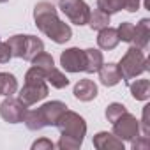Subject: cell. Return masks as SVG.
Instances as JSON below:
<instances>
[{
	"label": "cell",
	"instance_id": "obj_1",
	"mask_svg": "<svg viewBox=\"0 0 150 150\" xmlns=\"http://www.w3.org/2000/svg\"><path fill=\"white\" fill-rule=\"evenodd\" d=\"M34 21H35V27L57 44H64L72 37L71 27L58 18V13L51 2H44L42 0V2L35 4Z\"/></svg>",
	"mask_w": 150,
	"mask_h": 150
},
{
	"label": "cell",
	"instance_id": "obj_2",
	"mask_svg": "<svg viewBox=\"0 0 150 150\" xmlns=\"http://www.w3.org/2000/svg\"><path fill=\"white\" fill-rule=\"evenodd\" d=\"M48 92H50V88H48V83H46L44 71L39 69V67H35V65H32L27 71V74H25V85L20 90L18 99L28 108V106H32V104L46 99Z\"/></svg>",
	"mask_w": 150,
	"mask_h": 150
},
{
	"label": "cell",
	"instance_id": "obj_3",
	"mask_svg": "<svg viewBox=\"0 0 150 150\" xmlns=\"http://www.w3.org/2000/svg\"><path fill=\"white\" fill-rule=\"evenodd\" d=\"M118 65V71H120V76L124 81H129L139 74H143L145 71H148V60L146 57L143 55V50L136 48L131 44V48L125 51V55L120 58V62L117 64Z\"/></svg>",
	"mask_w": 150,
	"mask_h": 150
},
{
	"label": "cell",
	"instance_id": "obj_4",
	"mask_svg": "<svg viewBox=\"0 0 150 150\" xmlns=\"http://www.w3.org/2000/svg\"><path fill=\"white\" fill-rule=\"evenodd\" d=\"M55 127L60 131V136H69V138L80 139V141H83L85 134H87L85 118L81 115H78L76 111H71V110H65L62 113V117L58 118Z\"/></svg>",
	"mask_w": 150,
	"mask_h": 150
},
{
	"label": "cell",
	"instance_id": "obj_5",
	"mask_svg": "<svg viewBox=\"0 0 150 150\" xmlns=\"http://www.w3.org/2000/svg\"><path fill=\"white\" fill-rule=\"evenodd\" d=\"M58 9L65 14V18L71 23L78 27L87 25L90 16V7L87 6L85 0H58Z\"/></svg>",
	"mask_w": 150,
	"mask_h": 150
},
{
	"label": "cell",
	"instance_id": "obj_6",
	"mask_svg": "<svg viewBox=\"0 0 150 150\" xmlns=\"http://www.w3.org/2000/svg\"><path fill=\"white\" fill-rule=\"evenodd\" d=\"M111 124H113V134L122 141H132L134 138L139 136V120L129 111L120 115Z\"/></svg>",
	"mask_w": 150,
	"mask_h": 150
},
{
	"label": "cell",
	"instance_id": "obj_7",
	"mask_svg": "<svg viewBox=\"0 0 150 150\" xmlns=\"http://www.w3.org/2000/svg\"><path fill=\"white\" fill-rule=\"evenodd\" d=\"M27 113V106L20 99H13L11 96L6 97L0 104V117H2L7 124H20L23 122Z\"/></svg>",
	"mask_w": 150,
	"mask_h": 150
},
{
	"label": "cell",
	"instance_id": "obj_8",
	"mask_svg": "<svg viewBox=\"0 0 150 150\" xmlns=\"http://www.w3.org/2000/svg\"><path fill=\"white\" fill-rule=\"evenodd\" d=\"M65 110H67L65 103H62V101H50V103H44L35 111H37V115H39V118H41L44 127H53V125H57L58 118L62 117V113Z\"/></svg>",
	"mask_w": 150,
	"mask_h": 150
},
{
	"label": "cell",
	"instance_id": "obj_9",
	"mask_svg": "<svg viewBox=\"0 0 150 150\" xmlns=\"http://www.w3.org/2000/svg\"><path fill=\"white\" fill-rule=\"evenodd\" d=\"M60 65L67 72H81L85 69V53L80 48H67L60 55Z\"/></svg>",
	"mask_w": 150,
	"mask_h": 150
},
{
	"label": "cell",
	"instance_id": "obj_10",
	"mask_svg": "<svg viewBox=\"0 0 150 150\" xmlns=\"http://www.w3.org/2000/svg\"><path fill=\"white\" fill-rule=\"evenodd\" d=\"M92 141H94V146L97 150H124V141L108 131L97 132Z\"/></svg>",
	"mask_w": 150,
	"mask_h": 150
},
{
	"label": "cell",
	"instance_id": "obj_11",
	"mask_svg": "<svg viewBox=\"0 0 150 150\" xmlns=\"http://www.w3.org/2000/svg\"><path fill=\"white\" fill-rule=\"evenodd\" d=\"M99 80L104 87H115L122 81V76H120V71H118V65L113 64V62H108V64H103L99 67Z\"/></svg>",
	"mask_w": 150,
	"mask_h": 150
},
{
	"label": "cell",
	"instance_id": "obj_12",
	"mask_svg": "<svg viewBox=\"0 0 150 150\" xmlns=\"http://www.w3.org/2000/svg\"><path fill=\"white\" fill-rule=\"evenodd\" d=\"M72 94L78 101H83V103H88L92 99L97 97V85L92 81V80H80L72 88Z\"/></svg>",
	"mask_w": 150,
	"mask_h": 150
},
{
	"label": "cell",
	"instance_id": "obj_13",
	"mask_svg": "<svg viewBox=\"0 0 150 150\" xmlns=\"http://www.w3.org/2000/svg\"><path fill=\"white\" fill-rule=\"evenodd\" d=\"M148 41H150V20L143 18L134 27V37H132L131 44L136 46V48H139V50H145L148 46Z\"/></svg>",
	"mask_w": 150,
	"mask_h": 150
},
{
	"label": "cell",
	"instance_id": "obj_14",
	"mask_svg": "<svg viewBox=\"0 0 150 150\" xmlns=\"http://www.w3.org/2000/svg\"><path fill=\"white\" fill-rule=\"evenodd\" d=\"M120 39H118V32L117 28H111V27H106V28H101L99 34H97V44L101 50L104 51H110V50H115L118 46Z\"/></svg>",
	"mask_w": 150,
	"mask_h": 150
},
{
	"label": "cell",
	"instance_id": "obj_15",
	"mask_svg": "<svg viewBox=\"0 0 150 150\" xmlns=\"http://www.w3.org/2000/svg\"><path fill=\"white\" fill-rule=\"evenodd\" d=\"M85 53V72L92 74V72H97L99 67L104 64V58H103V53L96 48H88V50H83Z\"/></svg>",
	"mask_w": 150,
	"mask_h": 150
},
{
	"label": "cell",
	"instance_id": "obj_16",
	"mask_svg": "<svg viewBox=\"0 0 150 150\" xmlns=\"http://www.w3.org/2000/svg\"><path fill=\"white\" fill-rule=\"evenodd\" d=\"M41 51H44V42L35 37V35H25V50H23V60H32L35 55H39Z\"/></svg>",
	"mask_w": 150,
	"mask_h": 150
},
{
	"label": "cell",
	"instance_id": "obj_17",
	"mask_svg": "<svg viewBox=\"0 0 150 150\" xmlns=\"http://www.w3.org/2000/svg\"><path fill=\"white\" fill-rule=\"evenodd\" d=\"M18 90V80L11 72H0V96L9 97L16 94Z\"/></svg>",
	"mask_w": 150,
	"mask_h": 150
},
{
	"label": "cell",
	"instance_id": "obj_18",
	"mask_svg": "<svg viewBox=\"0 0 150 150\" xmlns=\"http://www.w3.org/2000/svg\"><path fill=\"white\" fill-rule=\"evenodd\" d=\"M129 90L136 101H146L150 97V81L148 80H136V81L129 83Z\"/></svg>",
	"mask_w": 150,
	"mask_h": 150
},
{
	"label": "cell",
	"instance_id": "obj_19",
	"mask_svg": "<svg viewBox=\"0 0 150 150\" xmlns=\"http://www.w3.org/2000/svg\"><path fill=\"white\" fill-rule=\"evenodd\" d=\"M87 25H88L92 30H97V32H99L101 28L110 27V14H106V13L101 11V9H96L94 13L90 11V16H88Z\"/></svg>",
	"mask_w": 150,
	"mask_h": 150
},
{
	"label": "cell",
	"instance_id": "obj_20",
	"mask_svg": "<svg viewBox=\"0 0 150 150\" xmlns=\"http://www.w3.org/2000/svg\"><path fill=\"white\" fill-rule=\"evenodd\" d=\"M44 74H46V81H48L53 88H65V87L69 85L67 76H65L62 71H58L55 65H53L51 69H48Z\"/></svg>",
	"mask_w": 150,
	"mask_h": 150
},
{
	"label": "cell",
	"instance_id": "obj_21",
	"mask_svg": "<svg viewBox=\"0 0 150 150\" xmlns=\"http://www.w3.org/2000/svg\"><path fill=\"white\" fill-rule=\"evenodd\" d=\"M97 9L104 11L106 14H115L125 9V0H97Z\"/></svg>",
	"mask_w": 150,
	"mask_h": 150
},
{
	"label": "cell",
	"instance_id": "obj_22",
	"mask_svg": "<svg viewBox=\"0 0 150 150\" xmlns=\"http://www.w3.org/2000/svg\"><path fill=\"white\" fill-rule=\"evenodd\" d=\"M11 50V55L16 57V58H21L23 57V50H25V35L18 34V35H13L9 37V41L6 42Z\"/></svg>",
	"mask_w": 150,
	"mask_h": 150
},
{
	"label": "cell",
	"instance_id": "obj_23",
	"mask_svg": "<svg viewBox=\"0 0 150 150\" xmlns=\"http://www.w3.org/2000/svg\"><path fill=\"white\" fill-rule=\"evenodd\" d=\"M30 62H32V65H35V67L42 69L44 72L55 65V62H53V57H51L50 53H46V51H41V53H39V55H35V57H34Z\"/></svg>",
	"mask_w": 150,
	"mask_h": 150
},
{
	"label": "cell",
	"instance_id": "obj_24",
	"mask_svg": "<svg viewBox=\"0 0 150 150\" xmlns=\"http://www.w3.org/2000/svg\"><path fill=\"white\" fill-rule=\"evenodd\" d=\"M127 111V108L124 106V104H120V103H111V104H108L106 106V111H104V115H106V120L108 122H115L120 115H124Z\"/></svg>",
	"mask_w": 150,
	"mask_h": 150
},
{
	"label": "cell",
	"instance_id": "obj_25",
	"mask_svg": "<svg viewBox=\"0 0 150 150\" xmlns=\"http://www.w3.org/2000/svg\"><path fill=\"white\" fill-rule=\"evenodd\" d=\"M117 32H118V39L120 41L129 42V44L132 42V37H134V25L132 23H129V21L120 23L118 28H117Z\"/></svg>",
	"mask_w": 150,
	"mask_h": 150
},
{
	"label": "cell",
	"instance_id": "obj_26",
	"mask_svg": "<svg viewBox=\"0 0 150 150\" xmlns=\"http://www.w3.org/2000/svg\"><path fill=\"white\" fill-rule=\"evenodd\" d=\"M81 145H83V141H80V139H74L69 136H60V139L55 146H58L60 150H78Z\"/></svg>",
	"mask_w": 150,
	"mask_h": 150
},
{
	"label": "cell",
	"instance_id": "obj_27",
	"mask_svg": "<svg viewBox=\"0 0 150 150\" xmlns=\"http://www.w3.org/2000/svg\"><path fill=\"white\" fill-rule=\"evenodd\" d=\"M148 111H150V104H146L143 108V118H141V136H150V122H148Z\"/></svg>",
	"mask_w": 150,
	"mask_h": 150
},
{
	"label": "cell",
	"instance_id": "obj_28",
	"mask_svg": "<svg viewBox=\"0 0 150 150\" xmlns=\"http://www.w3.org/2000/svg\"><path fill=\"white\" fill-rule=\"evenodd\" d=\"M53 148H55V143L48 138H41L32 143V150H53Z\"/></svg>",
	"mask_w": 150,
	"mask_h": 150
},
{
	"label": "cell",
	"instance_id": "obj_29",
	"mask_svg": "<svg viewBox=\"0 0 150 150\" xmlns=\"http://www.w3.org/2000/svg\"><path fill=\"white\" fill-rule=\"evenodd\" d=\"M131 143H132V150H148V146H150L148 136H138Z\"/></svg>",
	"mask_w": 150,
	"mask_h": 150
},
{
	"label": "cell",
	"instance_id": "obj_30",
	"mask_svg": "<svg viewBox=\"0 0 150 150\" xmlns=\"http://www.w3.org/2000/svg\"><path fill=\"white\" fill-rule=\"evenodd\" d=\"M11 58H13V55H11V50H9V46H7L6 42H2V41H0V64H7Z\"/></svg>",
	"mask_w": 150,
	"mask_h": 150
},
{
	"label": "cell",
	"instance_id": "obj_31",
	"mask_svg": "<svg viewBox=\"0 0 150 150\" xmlns=\"http://www.w3.org/2000/svg\"><path fill=\"white\" fill-rule=\"evenodd\" d=\"M139 4H141V0H125V9L129 13H136L139 9Z\"/></svg>",
	"mask_w": 150,
	"mask_h": 150
},
{
	"label": "cell",
	"instance_id": "obj_32",
	"mask_svg": "<svg viewBox=\"0 0 150 150\" xmlns=\"http://www.w3.org/2000/svg\"><path fill=\"white\" fill-rule=\"evenodd\" d=\"M7 2V0H0V4H6Z\"/></svg>",
	"mask_w": 150,
	"mask_h": 150
}]
</instances>
